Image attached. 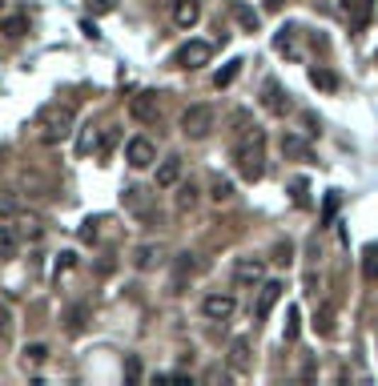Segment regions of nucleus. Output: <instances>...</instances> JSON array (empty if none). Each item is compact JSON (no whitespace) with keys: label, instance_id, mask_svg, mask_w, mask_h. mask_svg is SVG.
Masks as SVG:
<instances>
[{"label":"nucleus","instance_id":"24","mask_svg":"<svg viewBox=\"0 0 378 386\" xmlns=\"http://www.w3.org/2000/svg\"><path fill=\"white\" fill-rule=\"evenodd\" d=\"M16 210H21V198L13 189H0V217H13Z\"/></svg>","mask_w":378,"mask_h":386},{"label":"nucleus","instance_id":"22","mask_svg":"<svg viewBox=\"0 0 378 386\" xmlns=\"http://www.w3.org/2000/svg\"><path fill=\"white\" fill-rule=\"evenodd\" d=\"M241 64H246V61H229L226 69H222V73L214 76V85H217V89H229V85H234V81H238V73H241Z\"/></svg>","mask_w":378,"mask_h":386},{"label":"nucleus","instance_id":"15","mask_svg":"<svg viewBox=\"0 0 378 386\" xmlns=\"http://www.w3.org/2000/svg\"><path fill=\"white\" fill-rule=\"evenodd\" d=\"M362 282L366 286H378V246L362 249Z\"/></svg>","mask_w":378,"mask_h":386},{"label":"nucleus","instance_id":"2","mask_svg":"<svg viewBox=\"0 0 378 386\" xmlns=\"http://www.w3.org/2000/svg\"><path fill=\"white\" fill-rule=\"evenodd\" d=\"M73 121H76L73 105H49V109H40V117H37L40 137L49 141V145H57V141H64L73 133Z\"/></svg>","mask_w":378,"mask_h":386},{"label":"nucleus","instance_id":"6","mask_svg":"<svg viewBox=\"0 0 378 386\" xmlns=\"http://www.w3.org/2000/svg\"><path fill=\"white\" fill-rule=\"evenodd\" d=\"M125 161L133 165V169H149L153 161H157V149H153L149 137H129L125 145Z\"/></svg>","mask_w":378,"mask_h":386},{"label":"nucleus","instance_id":"12","mask_svg":"<svg viewBox=\"0 0 378 386\" xmlns=\"http://www.w3.org/2000/svg\"><path fill=\"white\" fill-rule=\"evenodd\" d=\"M342 13L350 16V25L362 28L366 21H370V13H374V4H370V0H342Z\"/></svg>","mask_w":378,"mask_h":386},{"label":"nucleus","instance_id":"25","mask_svg":"<svg viewBox=\"0 0 378 386\" xmlns=\"http://www.w3.org/2000/svg\"><path fill=\"white\" fill-rule=\"evenodd\" d=\"M76 149H81V153H93V149H97V129H93V125H85V129H81Z\"/></svg>","mask_w":378,"mask_h":386},{"label":"nucleus","instance_id":"9","mask_svg":"<svg viewBox=\"0 0 378 386\" xmlns=\"http://www.w3.org/2000/svg\"><path fill=\"white\" fill-rule=\"evenodd\" d=\"M129 113H133V121L141 125H153L161 117V105H157V93H137V97L129 101Z\"/></svg>","mask_w":378,"mask_h":386},{"label":"nucleus","instance_id":"10","mask_svg":"<svg viewBox=\"0 0 378 386\" xmlns=\"http://www.w3.org/2000/svg\"><path fill=\"white\" fill-rule=\"evenodd\" d=\"M234 294H205L202 298V314L210 318V322H226L229 314H234Z\"/></svg>","mask_w":378,"mask_h":386},{"label":"nucleus","instance_id":"19","mask_svg":"<svg viewBox=\"0 0 378 386\" xmlns=\"http://www.w3.org/2000/svg\"><path fill=\"white\" fill-rule=\"evenodd\" d=\"M121 201H125L133 213H149V198H145V189H137V186H129L125 193H121Z\"/></svg>","mask_w":378,"mask_h":386},{"label":"nucleus","instance_id":"29","mask_svg":"<svg viewBox=\"0 0 378 386\" xmlns=\"http://www.w3.org/2000/svg\"><path fill=\"white\" fill-rule=\"evenodd\" d=\"M49 358V346H45V342H33V346H25V362H33V366H37V362H45Z\"/></svg>","mask_w":378,"mask_h":386},{"label":"nucleus","instance_id":"23","mask_svg":"<svg viewBox=\"0 0 378 386\" xmlns=\"http://www.w3.org/2000/svg\"><path fill=\"white\" fill-rule=\"evenodd\" d=\"M282 153H290V157H306V153H310V145H306L302 137L286 133V137H282Z\"/></svg>","mask_w":378,"mask_h":386},{"label":"nucleus","instance_id":"1","mask_svg":"<svg viewBox=\"0 0 378 386\" xmlns=\"http://www.w3.org/2000/svg\"><path fill=\"white\" fill-rule=\"evenodd\" d=\"M234 165L246 181H262L265 174V137L258 129H246V137L234 145Z\"/></svg>","mask_w":378,"mask_h":386},{"label":"nucleus","instance_id":"11","mask_svg":"<svg viewBox=\"0 0 378 386\" xmlns=\"http://www.w3.org/2000/svg\"><path fill=\"white\" fill-rule=\"evenodd\" d=\"M202 21V4L197 0H173V25L177 28H193Z\"/></svg>","mask_w":378,"mask_h":386},{"label":"nucleus","instance_id":"35","mask_svg":"<svg viewBox=\"0 0 378 386\" xmlns=\"http://www.w3.org/2000/svg\"><path fill=\"white\" fill-rule=\"evenodd\" d=\"M81 326H85V306H73V310H69V330H81Z\"/></svg>","mask_w":378,"mask_h":386},{"label":"nucleus","instance_id":"32","mask_svg":"<svg viewBox=\"0 0 378 386\" xmlns=\"http://www.w3.org/2000/svg\"><path fill=\"white\" fill-rule=\"evenodd\" d=\"M8 334H13V310L0 302V338H8Z\"/></svg>","mask_w":378,"mask_h":386},{"label":"nucleus","instance_id":"27","mask_svg":"<svg viewBox=\"0 0 378 386\" xmlns=\"http://www.w3.org/2000/svg\"><path fill=\"white\" fill-rule=\"evenodd\" d=\"M214 201H234V181H226V177H217L214 181V193H210Z\"/></svg>","mask_w":378,"mask_h":386},{"label":"nucleus","instance_id":"16","mask_svg":"<svg viewBox=\"0 0 378 386\" xmlns=\"http://www.w3.org/2000/svg\"><path fill=\"white\" fill-rule=\"evenodd\" d=\"M16 249H21V234L13 225H0V258H16Z\"/></svg>","mask_w":378,"mask_h":386},{"label":"nucleus","instance_id":"31","mask_svg":"<svg viewBox=\"0 0 378 386\" xmlns=\"http://www.w3.org/2000/svg\"><path fill=\"white\" fill-rule=\"evenodd\" d=\"M4 33H8V37H25V16H8V21H4Z\"/></svg>","mask_w":378,"mask_h":386},{"label":"nucleus","instance_id":"18","mask_svg":"<svg viewBox=\"0 0 378 386\" xmlns=\"http://www.w3.org/2000/svg\"><path fill=\"white\" fill-rule=\"evenodd\" d=\"M294 33H298V28H294V25L277 28V37H274V49H277V52H290V57H302V52H298V45H294Z\"/></svg>","mask_w":378,"mask_h":386},{"label":"nucleus","instance_id":"26","mask_svg":"<svg viewBox=\"0 0 378 386\" xmlns=\"http://www.w3.org/2000/svg\"><path fill=\"white\" fill-rule=\"evenodd\" d=\"M318 334H322V338H330V334H334V306H326V310H322V314H318Z\"/></svg>","mask_w":378,"mask_h":386},{"label":"nucleus","instance_id":"4","mask_svg":"<svg viewBox=\"0 0 378 386\" xmlns=\"http://www.w3.org/2000/svg\"><path fill=\"white\" fill-rule=\"evenodd\" d=\"M210 57H214V45L210 40H189V45H181L173 57L177 69H202V64H210Z\"/></svg>","mask_w":378,"mask_h":386},{"label":"nucleus","instance_id":"7","mask_svg":"<svg viewBox=\"0 0 378 386\" xmlns=\"http://www.w3.org/2000/svg\"><path fill=\"white\" fill-rule=\"evenodd\" d=\"M282 282H262V286H258V302H253V318H258V322H265V318H270V310H274L277 306V298H282Z\"/></svg>","mask_w":378,"mask_h":386},{"label":"nucleus","instance_id":"20","mask_svg":"<svg viewBox=\"0 0 378 386\" xmlns=\"http://www.w3.org/2000/svg\"><path fill=\"white\" fill-rule=\"evenodd\" d=\"M310 85L322 89V93H334L338 89V76L330 73V69H310Z\"/></svg>","mask_w":378,"mask_h":386},{"label":"nucleus","instance_id":"39","mask_svg":"<svg viewBox=\"0 0 378 386\" xmlns=\"http://www.w3.org/2000/svg\"><path fill=\"white\" fill-rule=\"evenodd\" d=\"M265 8H282V0H265Z\"/></svg>","mask_w":378,"mask_h":386},{"label":"nucleus","instance_id":"13","mask_svg":"<svg viewBox=\"0 0 378 386\" xmlns=\"http://www.w3.org/2000/svg\"><path fill=\"white\" fill-rule=\"evenodd\" d=\"M250 342L246 338H234V346H229V366L234 370H250Z\"/></svg>","mask_w":378,"mask_h":386},{"label":"nucleus","instance_id":"28","mask_svg":"<svg viewBox=\"0 0 378 386\" xmlns=\"http://www.w3.org/2000/svg\"><path fill=\"white\" fill-rule=\"evenodd\" d=\"M193 205H197V189L181 186V189H177V210H193Z\"/></svg>","mask_w":378,"mask_h":386},{"label":"nucleus","instance_id":"34","mask_svg":"<svg viewBox=\"0 0 378 386\" xmlns=\"http://www.w3.org/2000/svg\"><path fill=\"white\" fill-rule=\"evenodd\" d=\"M97 225H101V217H88V222L81 225V242H97Z\"/></svg>","mask_w":378,"mask_h":386},{"label":"nucleus","instance_id":"38","mask_svg":"<svg viewBox=\"0 0 378 386\" xmlns=\"http://www.w3.org/2000/svg\"><path fill=\"white\" fill-rule=\"evenodd\" d=\"M73 258H76V254H61V258H57V274H64V270H73Z\"/></svg>","mask_w":378,"mask_h":386},{"label":"nucleus","instance_id":"17","mask_svg":"<svg viewBox=\"0 0 378 386\" xmlns=\"http://www.w3.org/2000/svg\"><path fill=\"white\" fill-rule=\"evenodd\" d=\"M157 258H161V246H137L133 249V266H137V270H153Z\"/></svg>","mask_w":378,"mask_h":386},{"label":"nucleus","instance_id":"30","mask_svg":"<svg viewBox=\"0 0 378 386\" xmlns=\"http://www.w3.org/2000/svg\"><path fill=\"white\" fill-rule=\"evenodd\" d=\"M286 342H294V338H298V306H290V310H286Z\"/></svg>","mask_w":378,"mask_h":386},{"label":"nucleus","instance_id":"33","mask_svg":"<svg viewBox=\"0 0 378 386\" xmlns=\"http://www.w3.org/2000/svg\"><path fill=\"white\" fill-rule=\"evenodd\" d=\"M113 141H117V129H113V125H109V129H105V133H101V141H97V153H101V157H105V153L113 149Z\"/></svg>","mask_w":378,"mask_h":386},{"label":"nucleus","instance_id":"3","mask_svg":"<svg viewBox=\"0 0 378 386\" xmlns=\"http://www.w3.org/2000/svg\"><path fill=\"white\" fill-rule=\"evenodd\" d=\"M214 125H217V113L210 109V105H189V109L181 113V133L193 137V141H205L214 133Z\"/></svg>","mask_w":378,"mask_h":386},{"label":"nucleus","instance_id":"21","mask_svg":"<svg viewBox=\"0 0 378 386\" xmlns=\"http://www.w3.org/2000/svg\"><path fill=\"white\" fill-rule=\"evenodd\" d=\"M234 16H238V25L246 28V33H258V25H262V16L253 13V8H246V4H238V8H234Z\"/></svg>","mask_w":378,"mask_h":386},{"label":"nucleus","instance_id":"36","mask_svg":"<svg viewBox=\"0 0 378 386\" xmlns=\"http://www.w3.org/2000/svg\"><path fill=\"white\" fill-rule=\"evenodd\" d=\"M306 177H294V201H298V205H306Z\"/></svg>","mask_w":378,"mask_h":386},{"label":"nucleus","instance_id":"40","mask_svg":"<svg viewBox=\"0 0 378 386\" xmlns=\"http://www.w3.org/2000/svg\"><path fill=\"white\" fill-rule=\"evenodd\" d=\"M374 61H378V57H374Z\"/></svg>","mask_w":378,"mask_h":386},{"label":"nucleus","instance_id":"14","mask_svg":"<svg viewBox=\"0 0 378 386\" xmlns=\"http://www.w3.org/2000/svg\"><path fill=\"white\" fill-rule=\"evenodd\" d=\"M177 177H181V161H177V157H165L161 169H157V189L177 186Z\"/></svg>","mask_w":378,"mask_h":386},{"label":"nucleus","instance_id":"37","mask_svg":"<svg viewBox=\"0 0 378 386\" xmlns=\"http://www.w3.org/2000/svg\"><path fill=\"white\" fill-rule=\"evenodd\" d=\"M334 210H338V193H330V198H326V210H322V222H330V217H334Z\"/></svg>","mask_w":378,"mask_h":386},{"label":"nucleus","instance_id":"5","mask_svg":"<svg viewBox=\"0 0 378 386\" xmlns=\"http://www.w3.org/2000/svg\"><path fill=\"white\" fill-rule=\"evenodd\" d=\"M234 282H238V286H262L265 262L262 258H238V262H234Z\"/></svg>","mask_w":378,"mask_h":386},{"label":"nucleus","instance_id":"8","mask_svg":"<svg viewBox=\"0 0 378 386\" xmlns=\"http://www.w3.org/2000/svg\"><path fill=\"white\" fill-rule=\"evenodd\" d=\"M262 105L274 117H282V113H290V93H282V85H277L274 76H265L262 81Z\"/></svg>","mask_w":378,"mask_h":386}]
</instances>
